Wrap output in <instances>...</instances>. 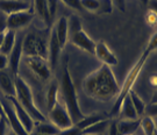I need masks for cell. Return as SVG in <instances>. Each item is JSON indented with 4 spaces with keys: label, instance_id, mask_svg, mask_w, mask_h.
Returning <instances> with one entry per match:
<instances>
[{
    "label": "cell",
    "instance_id": "cell-8",
    "mask_svg": "<svg viewBox=\"0 0 157 135\" xmlns=\"http://www.w3.org/2000/svg\"><path fill=\"white\" fill-rule=\"evenodd\" d=\"M35 13L33 11V7L28 10V11L23 12H17L11 15H7L6 17V27L10 30H17L27 27L29 23L33 21V19L35 17Z\"/></svg>",
    "mask_w": 157,
    "mask_h": 135
},
{
    "label": "cell",
    "instance_id": "cell-19",
    "mask_svg": "<svg viewBox=\"0 0 157 135\" xmlns=\"http://www.w3.org/2000/svg\"><path fill=\"white\" fill-rule=\"evenodd\" d=\"M15 42H17V33L14 30L6 29L5 34H4L2 43H1V47H0V52L6 55V56H8L11 54V51L13 50Z\"/></svg>",
    "mask_w": 157,
    "mask_h": 135
},
{
    "label": "cell",
    "instance_id": "cell-44",
    "mask_svg": "<svg viewBox=\"0 0 157 135\" xmlns=\"http://www.w3.org/2000/svg\"><path fill=\"white\" fill-rule=\"evenodd\" d=\"M141 1H142L143 5H148V2H149V0H141Z\"/></svg>",
    "mask_w": 157,
    "mask_h": 135
},
{
    "label": "cell",
    "instance_id": "cell-16",
    "mask_svg": "<svg viewBox=\"0 0 157 135\" xmlns=\"http://www.w3.org/2000/svg\"><path fill=\"white\" fill-rule=\"evenodd\" d=\"M22 55V40H17L13 50L8 55V68L14 76L19 75V67H20V61Z\"/></svg>",
    "mask_w": 157,
    "mask_h": 135
},
{
    "label": "cell",
    "instance_id": "cell-30",
    "mask_svg": "<svg viewBox=\"0 0 157 135\" xmlns=\"http://www.w3.org/2000/svg\"><path fill=\"white\" fill-rule=\"evenodd\" d=\"M61 1H62L63 4H65L67 7H70V8L75 10V11H78V12L84 11L80 0H61Z\"/></svg>",
    "mask_w": 157,
    "mask_h": 135
},
{
    "label": "cell",
    "instance_id": "cell-20",
    "mask_svg": "<svg viewBox=\"0 0 157 135\" xmlns=\"http://www.w3.org/2000/svg\"><path fill=\"white\" fill-rule=\"evenodd\" d=\"M58 92H59V85L56 80H52L48 87L47 94H45V104H47L48 111H50L58 102Z\"/></svg>",
    "mask_w": 157,
    "mask_h": 135
},
{
    "label": "cell",
    "instance_id": "cell-28",
    "mask_svg": "<svg viewBox=\"0 0 157 135\" xmlns=\"http://www.w3.org/2000/svg\"><path fill=\"white\" fill-rule=\"evenodd\" d=\"M141 127L146 135H154V133L156 132V125L151 117H149V115L141 119Z\"/></svg>",
    "mask_w": 157,
    "mask_h": 135
},
{
    "label": "cell",
    "instance_id": "cell-3",
    "mask_svg": "<svg viewBox=\"0 0 157 135\" xmlns=\"http://www.w3.org/2000/svg\"><path fill=\"white\" fill-rule=\"evenodd\" d=\"M15 98L36 122H42V121L47 120V118L35 105L34 96L30 86L19 75L15 76Z\"/></svg>",
    "mask_w": 157,
    "mask_h": 135
},
{
    "label": "cell",
    "instance_id": "cell-18",
    "mask_svg": "<svg viewBox=\"0 0 157 135\" xmlns=\"http://www.w3.org/2000/svg\"><path fill=\"white\" fill-rule=\"evenodd\" d=\"M140 126V119H122L118 121V129L120 135H134Z\"/></svg>",
    "mask_w": 157,
    "mask_h": 135
},
{
    "label": "cell",
    "instance_id": "cell-35",
    "mask_svg": "<svg viewBox=\"0 0 157 135\" xmlns=\"http://www.w3.org/2000/svg\"><path fill=\"white\" fill-rule=\"evenodd\" d=\"M8 69V56L0 52V71Z\"/></svg>",
    "mask_w": 157,
    "mask_h": 135
},
{
    "label": "cell",
    "instance_id": "cell-2",
    "mask_svg": "<svg viewBox=\"0 0 157 135\" xmlns=\"http://www.w3.org/2000/svg\"><path fill=\"white\" fill-rule=\"evenodd\" d=\"M59 90L62 92L63 101L65 104V107H67L70 117L72 119L73 124H78L79 121H82L85 118V115L84 113L82 112L80 106H79L77 91H76L71 73H70V70H69V58L67 57L65 60V63H64V68H63Z\"/></svg>",
    "mask_w": 157,
    "mask_h": 135
},
{
    "label": "cell",
    "instance_id": "cell-33",
    "mask_svg": "<svg viewBox=\"0 0 157 135\" xmlns=\"http://www.w3.org/2000/svg\"><path fill=\"white\" fill-rule=\"evenodd\" d=\"M146 20H147V23H148L150 27H155V26H157V15L152 11H150V10H149V12L147 13Z\"/></svg>",
    "mask_w": 157,
    "mask_h": 135
},
{
    "label": "cell",
    "instance_id": "cell-10",
    "mask_svg": "<svg viewBox=\"0 0 157 135\" xmlns=\"http://www.w3.org/2000/svg\"><path fill=\"white\" fill-rule=\"evenodd\" d=\"M1 104H2V108H4V113H5V119L7 124L11 126L12 132H14L17 135H29L23 128L21 122L19 121L15 111L12 106L11 101L7 99V97H6V99H1Z\"/></svg>",
    "mask_w": 157,
    "mask_h": 135
},
{
    "label": "cell",
    "instance_id": "cell-1",
    "mask_svg": "<svg viewBox=\"0 0 157 135\" xmlns=\"http://www.w3.org/2000/svg\"><path fill=\"white\" fill-rule=\"evenodd\" d=\"M83 89L85 93L94 100L109 101L118 97L120 85L111 67L102 64L86 76L83 82Z\"/></svg>",
    "mask_w": 157,
    "mask_h": 135
},
{
    "label": "cell",
    "instance_id": "cell-6",
    "mask_svg": "<svg viewBox=\"0 0 157 135\" xmlns=\"http://www.w3.org/2000/svg\"><path fill=\"white\" fill-rule=\"evenodd\" d=\"M22 52L26 57H42L48 60V43L41 35L30 33L22 40Z\"/></svg>",
    "mask_w": 157,
    "mask_h": 135
},
{
    "label": "cell",
    "instance_id": "cell-21",
    "mask_svg": "<svg viewBox=\"0 0 157 135\" xmlns=\"http://www.w3.org/2000/svg\"><path fill=\"white\" fill-rule=\"evenodd\" d=\"M33 11L44 21L45 25H50L52 22L47 7V0H33Z\"/></svg>",
    "mask_w": 157,
    "mask_h": 135
},
{
    "label": "cell",
    "instance_id": "cell-14",
    "mask_svg": "<svg viewBox=\"0 0 157 135\" xmlns=\"http://www.w3.org/2000/svg\"><path fill=\"white\" fill-rule=\"evenodd\" d=\"M0 90L6 97H15V76L8 69L0 71Z\"/></svg>",
    "mask_w": 157,
    "mask_h": 135
},
{
    "label": "cell",
    "instance_id": "cell-24",
    "mask_svg": "<svg viewBox=\"0 0 157 135\" xmlns=\"http://www.w3.org/2000/svg\"><path fill=\"white\" fill-rule=\"evenodd\" d=\"M105 119H108V117L104 115V114H91V115H85V118L79 121L78 124H76L75 126H77L78 128H80L82 130H84L85 128L90 127L92 125L99 122L101 120H105Z\"/></svg>",
    "mask_w": 157,
    "mask_h": 135
},
{
    "label": "cell",
    "instance_id": "cell-11",
    "mask_svg": "<svg viewBox=\"0 0 157 135\" xmlns=\"http://www.w3.org/2000/svg\"><path fill=\"white\" fill-rule=\"evenodd\" d=\"M7 99L11 101L12 106H13L14 111H15V114H17L19 121H20L21 125L23 126V128L26 129V132H27L28 134L32 133L34 130V127H35L36 121H35V120L30 117V114L21 106V104L17 100L15 97H7Z\"/></svg>",
    "mask_w": 157,
    "mask_h": 135
},
{
    "label": "cell",
    "instance_id": "cell-17",
    "mask_svg": "<svg viewBox=\"0 0 157 135\" xmlns=\"http://www.w3.org/2000/svg\"><path fill=\"white\" fill-rule=\"evenodd\" d=\"M55 33L58 39V42L62 47V49L65 47L67 42L69 41V26H67V19L65 17H61L57 21L56 26L54 27Z\"/></svg>",
    "mask_w": 157,
    "mask_h": 135
},
{
    "label": "cell",
    "instance_id": "cell-12",
    "mask_svg": "<svg viewBox=\"0 0 157 135\" xmlns=\"http://www.w3.org/2000/svg\"><path fill=\"white\" fill-rule=\"evenodd\" d=\"M94 55L105 65L113 67V65L118 64V58L114 55V52L108 48V45L106 44L105 41H99L95 43Z\"/></svg>",
    "mask_w": 157,
    "mask_h": 135
},
{
    "label": "cell",
    "instance_id": "cell-4",
    "mask_svg": "<svg viewBox=\"0 0 157 135\" xmlns=\"http://www.w3.org/2000/svg\"><path fill=\"white\" fill-rule=\"evenodd\" d=\"M148 57H149V55L143 51L142 55H141V57L137 60V62L133 65V68L130 69V71L128 72V75L126 76V78H124V84H122V86L120 87V92H119L118 97L115 98V102H114L112 111H111V115H112V117L119 115L121 105H122L124 100L126 99V97L129 94V92L133 90V86H134L136 79H137L139 75L141 73L142 69H143V67H144V64H146Z\"/></svg>",
    "mask_w": 157,
    "mask_h": 135
},
{
    "label": "cell",
    "instance_id": "cell-29",
    "mask_svg": "<svg viewBox=\"0 0 157 135\" xmlns=\"http://www.w3.org/2000/svg\"><path fill=\"white\" fill-rule=\"evenodd\" d=\"M156 49H157V32L150 37V40H149V42H148V44L146 47V49L143 51L147 52L148 55H150L152 51H155Z\"/></svg>",
    "mask_w": 157,
    "mask_h": 135
},
{
    "label": "cell",
    "instance_id": "cell-25",
    "mask_svg": "<svg viewBox=\"0 0 157 135\" xmlns=\"http://www.w3.org/2000/svg\"><path fill=\"white\" fill-rule=\"evenodd\" d=\"M108 125H109V119H105V120H101L99 122H97V124L92 125L90 127H87V128H85L83 130V134L84 135H98L102 133V132H105L106 128L108 127Z\"/></svg>",
    "mask_w": 157,
    "mask_h": 135
},
{
    "label": "cell",
    "instance_id": "cell-23",
    "mask_svg": "<svg viewBox=\"0 0 157 135\" xmlns=\"http://www.w3.org/2000/svg\"><path fill=\"white\" fill-rule=\"evenodd\" d=\"M33 132H37V133H42V134L47 135H58V133L61 130L58 129L54 124L48 122L45 120V121H42V122H36Z\"/></svg>",
    "mask_w": 157,
    "mask_h": 135
},
{
    "label": "cell",
    "instance_id": "cell-22",
    "mask_svg": "<svg viewBox=\"0 0 157 135\" xmlns=\"http://www.w3.org/2000/svg\"><path fill=\"white\" fill-rule=\"evenodd\" d=\"M120 115H122L124 119H139L137 117V113H136V110H135L133 102L130 100L129 96L126 97V99L124 100L122 105H121V108H120Z\"/></svg>",
    "mask_w": 157,
    "mask_h": 135
},
{
    "label": "cell",
    "instance_id": "cell-40",
    "mask_svg": "<svg viewBox=\"0 0 157 135\" xmlns=\"http://www.w3.org/2000/svg\"><path fill=\"white\" fill-rule=\"evenodd\" d=\"M0 117L5 118V113H4V108H2V104H1V99H0Z\"/></svg>",
    "mask_w": 157,
    "mask_h": 135
},
{
    "label": "cell",
    "instance_id": "cell-41",
    "mask_svg": "<svg viewBox=\"0 0 157 135\" xmlns=\"http://www.w3.org/2000/svg\"><path fill=\"white\" fill-rule=\"evenodd\" d=\"M151 102H157V90L155 91V93H154V96H152Z\"/></svg>",
    "mask_w": 157,
    "mask_h": 135
},
{
    "label": "cell",
    "instance_id": "cell-37",
    "mask_svg": "<svg viewBox=\"0 0 157 135\" xmlns=\"http://www.w3.org/2000/svg\"><path fill=\"white\" fill-rule=\"evenodd\" d=\"M109 135H120L118 129V121L109 122Z\"/></svg>",
    "mask_w": 157,
    "mask_h": 135
},
{
    "label": "cell",
    "instance_id": "cell-9",
    "mask_svg": "<svg viewBox=\"0 0 157 135\" xmlns=\"http://www.w3.org/2000/svg\"><path fill=\"white\" fill-rule=\"evenodd\" d=\"M26 64L32 70V72L41 80H48L51 76V68L48 60L42 57H26Z\"/></svg>",
    "mask_w": 157,
    "mask_h": 135
},
{
    "label": "cell",
    "instance_id": "cell-27",
    "mask_svg": "<svg viewBox=\"0 0 157 135\" xmlns=\"http://www.w3.org/2000/svg\"><path fill=\"white\" fill-rule=\"evenodd\" d=\"M82 1V6L86 11L91 12V13H97V12L104 11V5L101 0H80Z\"/></svg>",
    "mask_w": 157,
    "mask_h": 135
},
{
    "label": "cell",
    "instance_id": "cell-42",
    "mask_svg": "<svg viewBox=\"0 0 157 135\" xmlns=\"http://www.w3.org/2000/svg\"><path fill=\"white\" fill-rule=\"evenodd\" d=\"M4 34H5V32L0 33V47H1V43H2V40H4Z\"/></svg>",
    "mask_w": 157,
    "mask_h": 135
},
{
    "label": "cell",
    "instance_id": "cell-15",
    "mask_svg": "<svg viewBox=\"0 0 157 135\" xmlns=\"http://www.w3.org/2000/svg\"><path fill=\"white\" fill-rule=\"evenodd\" d=\"M61 50H62V47L58 42L55 29L52 28L50 33V39H49V42H48V62H49L51 70H54L55 67H56L58 58H59Z\"/></svg>",
    "mask_w": 157,
    "mask_h": 135
},
{
    "label": "cell",
    "instance_id": "cell-45",
    "mask_svg": "<svg viewBox=\"0 0 157 135\" xmlns=\"http://www.w3.org/2000/svg\"><path fill=\"white\" fill-rule=\"evenodd\" d=\"M7 135H17V134H15L14 132H8V133H7Z\"/></svg>",
    "mask_w": 157,
    "mask_h": 135
},
{
    "label": "cell",
    "instance_id": "cell-46",
    "mask_svg": "<svg viewBox=\"0 0 157 135\" xmlns=\"http://www.w3.org/2000/svg\"><path fill=\"white\" fill-rule=\"evenodd\" d=\"M154 135H157V130L155 132V133H154Z\"/></svg>",
    "mask_w": 157,
    "mask_h": 135
},
{
    "label": "cell",
    "instance_id": "cell-31",
    "mask_svg": "<svg viewBox=\"0 0 157 135\" xmlns=\"http://www.w3.org/2000/svg\"><path fill=\"white\" fill-rule=\"evenodd\" d=\"M58 135H84L83 134V130L78 128L77 126H75L73 125L72 127H70V128H67V129H64V130H61Z\"/></svg>",
    "mask_w": 157,
    "mask_h": 135
},
{
    "label": "cell",
    "instance_id": "cell-32",
    "mask_svg": "<svg viewBox=\"0 0 157 135\" xmlns=\"http://www.w3.org/2000/svg\"><path fill=\"white\" fill-rule=\"evenodd\" d=\"M47 7H48L51 20H54V17L57 11V0H47Z\"/></svg>",
    "mask_w": 157,
    "mask_h": 135
},
{
    "label": "cell",
    "instance_id": "cell-39",
    "mask_svg": "<svg viewBox=\"0 0 157 135\" xmlns=\"http://www.w3.org/2000/svg\"><path fill=\"white\" fill-rule=\"evenodd\" d=\"M148 6H149V10L152 11L157 15V0H149Z\"/></svg>",
    "mask_w": 157,
    "mask_h": 135
},
{
    "label": "cell",
    "instance_id": "cell-5",
    "mask_svg": "<svg viewBox=\"0 0 157 135\" xmlns=\"http://www.w3.org/2000/svg\"><path fill=\"white\" fill-rule=\"evenodd\" d=\"M69 26V40L73 45L82 50L94 55L95 43L82 27V21L77 15H71L67 19Z\"/></svg>",
    "mask_w": 157,
    "mask_h": 135
},
{
    "label": "cell",
    "instance_id": "cell-7",
    "mask_svg": "<svg viewBox=\"0 0 157 135\" xmlns=\"http://www.w3.org/2000/svg\"><path fill=\"white\" fill-rule=\"evenodd\" d=\"M48 112H49L50 122L55 125L59 130L67 129V128L72 127L75 125L71 117H70V114L67 112V107L64 106L63 104H61L59 101Z\"/></svg>",
    "mask_w": 157,
    "mask_h": 135
},
{
    "label": "cell",
    "instance_id": "cell-34",
    "mask_svg": "<svg viewBox=\"0 0 157 135\" xmlns=\"http://www.w3.org/2000/svg\"><path fill=\"white\" fill-rule=\"evenodd\" d=\"M146 112L149 117H157V102H151L149 107H146Z\"/></svg>",
    "mask_w": 157,
    "mask_h": 135
},
{
    "label": "cell",
    "instance_id": "cell-13",
    "mask_svg": "<svg viewBox=\"0 0 157 135\" xmlns=\"http://www.w3.org/2000/svg\"><path fill=\"white\" fill-rule=\"evenodd\" d=\"M30 8L32 6L25 0H0V12L7 15L17 12L28 11Z\"/></svg>",
    "mask_w": 157,
    "mask_h": 135
},
{
    "label": "cell",
    "instance_id": "cell-36",
    "mask_svg": "<svg viewBox=\"0 0 157 135\" xmlns=\"http://www.w3.org/2000/svg\"><path fill=\"white\" fill-rule=\"evenodd\" d=\"M7 127H8V124L6 119L0 117V135H7Z\"/></svg>",
    "mask_w": 157,
    "mask_h": 135
},
{
    "label": "cell",
    "instance_id": "cell-38",
    "mask_svg": "<svg viewBox=\"0 0 157 135\" xmlns=\"http://www.w3.org/2000/svg\"><path fill=\"white\" fill-rule=\"evenodd\" d=\"M121 12L126 11V0H111Z\"/></svg>",
    "mask_w": 157,
    "mask_h": 135
},
{
    "label": "cell",
    "instance_id": "cell-43",
    "mask_svg": "<svg viewBox=\"0 0 157 135\" xmlns=\"http://www.w3.org/2000/svg\"><path fill=\"white\" fill-rule=\"evenodd\" d=\"M29 135H47V134H42V133H37V132H32V133H29Z\"/></svg>",
    "mask_w": 157,
    "mask_h": 135
},
{
    "label": "cell",
    "instance_id": "cell-26",
    "mask_svg": "<svg viewBox=\"0 0 157 135\" xmlns=\"http://www.w3.org/2000/svg\"><path fill=\"white\" fill-rule=\"evenodd\" d=\"M129 98H130V100H132V102H133V105H134L135 110H136V113H137V115L140 117V115H142L143 113L146 112V104H144V101L141 99L140 97L136 94V92H134V91L132 90L130 92H129Z\"/></svg>",
    "mask_w": 157,
    "mask_h": 135
}]
</instances>
